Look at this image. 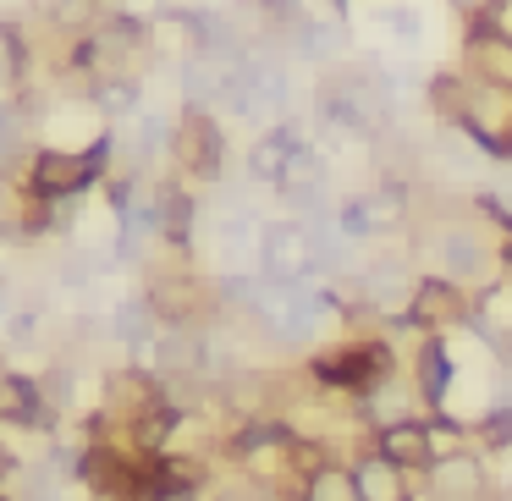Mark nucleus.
I'll use <instances>...</instances> for the list:
<instances>
[{
    "label": "nucleus",
    "instance_id": "2eb2a0df",
    "mask_svg": "<svg viewBox=\"0 0 512 501\" xmlns=\"http://www.w3.org/2000/svg\"><path fill=\"white\" fill-rule=\"evenodd\" d=\"M17 468H23V457H17V452H12V446L0 441V485H6V479H12V474H17Z\"/></svg>",
    "mask_w": 512,
    "mask_h": 501
},
{
    "label": "nucleus",
    "instance_id": "39448f33",
    "mask_svg": "<svg viewBox=\"0 0 512 501\" xmlns=\"http://www.w3.org/2000/svg\"><path fill=\"white\" fill-rule=\"evenodd\" d=\"M144 303H149V320L182 331V325H199L204 314L215 309V292H210V281H199V276H149Z\"/></svg>",
    "mask_w": 512,
    "mask_h": 501
},
{
    "label": "nucleus",
    "instance_id": "0eeeda50",
    "mask_svg": "<svg viewBox=\"0 0 512 501\" xmlns=\"http://www.w3.org/2000/svg\"><path fill=\"white\" fill-rule=\"evenodd\" d=\"M375 452H386L391 463H402L408 474H424L435 463V441H430V419H391L380 424Z\"/></svg>",
    "mask_w": 512,
    "mask_h": 501
},
{
    "label": "nucleus",
    "instance_id": "7ed1b4c3",
    "mask_svg": "<svg viewBox=\"0 0 512 501\" xmlns=\"http://www.w3.org/2000/svg\"><path fill=\"white\" fill-rule=\"evenodd\" d=\"M171 155H177L182 177L221 182V171H226V133H221V122L210 116V105H199V100L182 105V116L171 122Z\"/></svg>",
    "mask_w": 512,
    "mask_h": 501
},
{
    "label": "nucleus",
    "instance_id": "f03ea898",
    "mask_svg": "<svg viewBox=\"0 0 512 501\" xmlns=\"http://www.w3.org/2000/svg\"><path fill=\"white\" fill-rule=\"evenodd\" d=\"M309 380L325 391H369L375 397L386 380H397V358L380 336H369V342H347L336 353H320L309 364Z\"/></svg>",
    "mask_w": 512,
    "mask_h": 501
},
{
    "label": "nucleus",
    "instance_id": "f257e3e1",
    "mask_svg": "<svg viewBox=\"0 0 512 501\" xmlns=\"http://www.w3.org/2000/svg\"><path fill=\"white\" fill-rule=\"evenodd\" d=\"M111 166V138H94L89 149H34V166L23 177V193L34 199H83Z\"/></svg>",
    "mask_w": 512,
    "mask_h": 501
},
{
    "label": "nucleus",
    "instance_id": "6e6552de",
    "mask_svg": "<svg viewBox=\"0 0 512 501\" xmlns=\"http://www.w3.org/2000/svg\"><path fill=\"white\" fill-rule=\"evenodd\" d=\"M353 479H358V490H364V501H413L408 468L391 463L386 452H364L353 463Z\"/></svg>",
    "mask_w": 512,
    "mask_h": 501
},
{
    "label": "nucleus",
    "instance_id": "4468645a",
    "mask_svg": "<svg viewBox=\"0 0 512 501\" xmlns=\"http://www.w3.org/2000/svg\"><path fill=\"white\" fill-rule=\"evenodd\" d=\"M479 435H485V446L496 452V446L512 441V408H490V419H479Z\"/></svg>",
    "mask_w": 512,
    "mask_h": 501
},
{
    "label": "nucleus",
    "instance_id": "dca6fc26",
    "mask_svg": "<svg viewBox=\"0 0 512 501\" xmlns=\"http://www.w3.org/2000/svg\"><path fill=\"white\" fill-rule=\"evenodd\" d=\"M496 259H501V270H507V281H512V237L501 243V254H496Z\"/></svg>",
    "mask_w": 512,
    "mask_h": 501
},
{
    "label": "nucleus",
    "instance_id": "ddd939ff",
    "mask_svg": "<svg viewBox=\"0 0 512 501\" xmlns=\"http://www.w3.org/2000/svg\"><path fill=\"white\" fill-rule=\"evenodd\" d=\"M28 34L17 23H6L0 17V89H23L28 83Z\"/></svg>",
    "mask_w": 512,
    "mask_h": 501
},
{
    "label": "nucleus",
    "instance_id": "1a4fd4ad",
    "mask_svg": "<svg viewBox=\"0 0 512 501\" xmlns=\"http://www.w3.org/2000/svg\"><path fill=\"white\" fill-rule=\"evenodd\" d=\"M292 155H298V133H292V127H270V133L248 149V177H259V182H270V188H276Z\"/></svg>",
    "mask_w": 512,
    "mask_h": 501
},
{
    "label": "nucleus",
    "instance_id": "20e7f679",
    "mask_svg": "<svg viewBox=\"0 0 512 501\" xmlns=\"http://www.w3.org/2000/svg\"><path fill=\"white\" fill-rule=\"evenodd\" d=\"M457 320L474 325V303H468V292L457 276H419L408 287L402 325H413V331H446V325H457Z\"/></svg>",
    "mask_w": 512,
    "mask_h": 501
},
{
    "label": "nucleus",
    "instance_id": "a211bd4d",
    "mask_svg": "<svg viewBox=\"0 0 512 501\" xmlns=\"http://www.w3.org/2000/svg\"><path fill=\"white\" fill-rule=\"evenodd\" d=\"M342 6H347V0H342Z\"/></svg>",
    "mask_w": 512,
    "mask_h": 501
},
{
    "label": "nucleus",
    "instance_id": "f3484780",
    "mask_svg": "<svg viewBox=\"0 0 512 501\" xmlns=\"http://www.w3.org/2000/svg\"><path fill=\"white\" fill-rule=\"evenodd\" d=\"M0 501H12V496H6V490H0Z\"/></svg>",
    "mask_w": 512,
    "mask_h": 501
},
{
    "label": "nucleus",
    "instance_id": "423d86ee",
    "mask_svg": "<svg viewBox=\"0 0 512 501\" xmlns=\"http://www.w3.org/2000/svg\"><path fill=\"white\" fill-rule=\"evenodd\" d=\"M424 496L430 501H485L490 496V474L474 452H446L424 468Z\"/></svg>",
    "mask_w": 512,
    "mask_h": 501
},
{
    "label": "nucleus",
    "instance_id": "f8f14e48",
    "mask_svg": "<svg viewBox=\"0 0 512 501\" xmlns=\"http://www.w3.org/2000/svg\"><path fill=\"white\" fill-rule=\"evenodd\" d=\"M303 501H364V490H358L353 468L320 463V468H309V479H303Z\"/></svg>",
    "mask_w": 512,
    "mask_h": 501
},
{
    "label": "nucleus",
    "instance_id": "9b49d317",
    "mask_svg": "<svg viewBox=\"0 0 512 501\" xmlns=\"http://www.w3.org/2000/svg\"><path fill=\"white\" fill-rule=\"evenodd\" d=\"M441 259H446V276H457V281H474V276L490 270V248L479 243L474 232H446L441 237Z\"/></svg>",
    "mask_w": 512,
    "mask_h": 501
},
{
    "label": "nucleus",
    "instance_id": "9d476101",
    "mask_svg": "<svg viewBox=\"0 0 512 501\" xmlns=\"http://www.w3.org/2000/svg\"><path fill=\"white\" fill-rule=\"evenodd\" d=\"M446 380H452V347H446L441 331H430V336H424V347H419V391H424L430 408H441V402H446Z\"/></svg>",
    "mask_w": 512,
    "mask_h": 501
}]
</instances>
